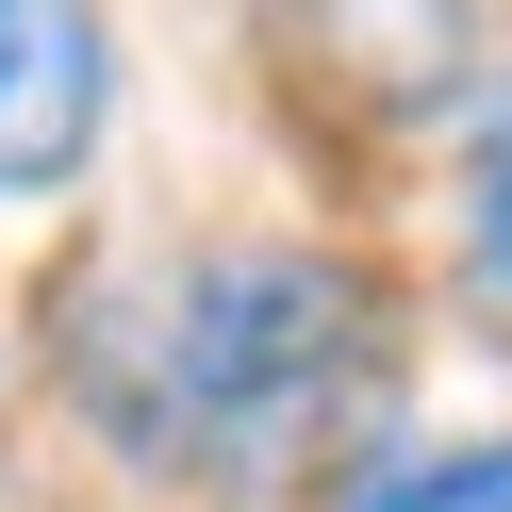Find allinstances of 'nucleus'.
<instances>
[{"instance_id": "nucleus-5", "label": "nucleus", "mask_w": 512, "mask_h": 512, "mask_svg": "<svg viewBox=\"0 0 512 512\" xmlns=\"http://www.w3.org/2000/svg\"><path fill=\"white\" fill-rule=\"evenodd\" d=\"M463 265H479V298L512 314V100L479 116V182H463Z\"/></svg>"}, {"instance_id": "nucleus-2", "label": "nucleus", "mask_w": 512, "mask_h": 512, "mask_svg": "<svg viewBox=\"0 0 512 512\" xmlns=\"http://www.w3.org/2000/svg\"><path fill=\"white\" fill-rule=\"evenodd\" d=\"M265 67L298 83V116H364V133H430L463 116V0H248Z\"/></svg>"}, {"instance_id": "nucleus-1", "label": "nucleus", "mask_w": 512, "mask_h": 512, "mask_svg": "<svg viewBox=\"0 0 512 512\" xmlns=\"http://www.w3.org/2000/svg\"><path fill=\"white\" fill-rule=\"evenodd\" d=\"M50 364H67L83 430L133 479L182 496H281L364 430L380 364H397V314L347 248L298 232H232V248H100L50 314Z\"/></svg>"}, {"instance_id": "nucleus-4", "label": "nucleus", "mask_w": 512, "mask_h": 512, "mask_svg": "<svg viewBox=\"0 0 512 512\" xmlns=\"http://www.w3.org/2000/svg\"><path fill=\"white\" fill-rule=\"evenodd\" d=\"M331 512H512V430H479V446H430V463H364Z\"/></svg>"}, {"instance_id": "nucleus-3", "label": "nucleus", "mask_w": 512, "mask_h": 512, "mask_svg": "<svg viewBox=\"0 0 512 512\" xmlns=\"http://www.w3.org/2000/svg\"><path fill=\"white\" fill-rule=\"evenodd\" d=\"M100 116H116L100 0H0V199L83 182V166H100Z\"/></svg>"}]
</instances>
